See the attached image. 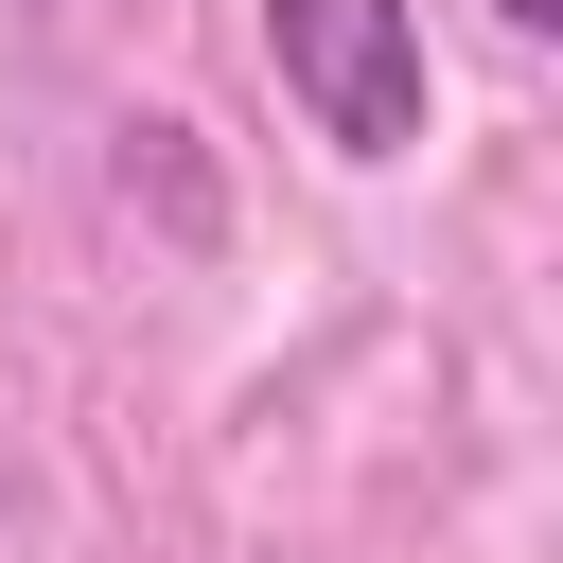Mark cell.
Listing matches in <instances>:
<instances>
[{
	"label": "cell",
	"instance_id": "cell-2",
	"mask_svg": "<svg viewBox=\"0 0 563 563\" xmlns=\"http://www.w3.org/2000/svg\"><path fill=\"white\" fill-rule=\"evenodd\" d=\"M493 18H510V35H545V18H563V0H493Z\"/></svg>",
	"mask_w": 563,
	"mask_h": 563
},
{
	"label": "cell",
	"instance_id": "cell-1",
	"mask_svg": "<svg viewBox=\"0 0 563 563\" xmlns=\"http://www.w3.org/2000/svg\"><path fill=\"white\" fill-rule=\"evenodd\" d=\"M264 53H282V88H299V123L334 158L422 141V18L405 0H264Z\"/></svg>",
	"mask_w": 563,
	"mask_h": 563
}]
</instances>
